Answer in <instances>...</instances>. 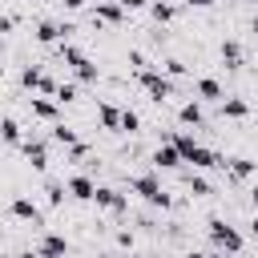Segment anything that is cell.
Instances as JSON below:
<instances>
[{
  "label": "cell",
  "mask_w": 258,
  "mask_h": 258,
  "mask_svg": "<svg viewBox=\"0 0 258 258\" xmlns=\"http://www.w3.org/2000/svg\"><path fill=\"white\" fill-rule=\"evenodd\" d=\"M137 81H141V89H145L157 105L173 97V81H169L165 73H157V69H141V73H137Z\"/></svg>",
  "instance_id": "cell-4"
},
{
  "label": "cell",
  "mask_w": 258,
  "mask_h": 258,
  "mask_svg": "<svg viewBox=\"0 0 258 258\" xmlns=\"http://www.w3.org/2000/svg\"><path fill=\"white\" fill-rule=\"evenodd\" d=\"M69 157H73V161H81V157H89V145H85V141H77V145H69Z\"/></svg>",
  "instance_id": "cell-29"
},
{
  "label": "cell",
  "mask_w": 258,
  "mask_h": 258,
  "mask_svg": "<svg viewBox=\"0 0 258 258\" xmlns=\"http://www.w3.org/2000/svg\"><path fill=\"white\" fill-rule=\"evenodd\" d=\"M177 121H181V125H202V121H206V109H202V101H185V105L177 109Z\"/></svg>",
  "instance_id": "cell-14"
},
{
  "label": "cell",
  "mask_w": 258,
  "mask_h": 258,
  "mask_svg": "<svg viewBox=\"0 0 258 258\" xmlns=\"http://www.w3.org/2000/svg\"><path fill=\"white\" fill-rule=\"evenodd\" d=\"M97 117L105 129H121V109L117 105H97Z\"/></svg>",
  "instance_id": "cell-18"
},
{
  "label": "cell",
  "mask_w": 258,
  "mask_h": 258,
  "mask_svg": "<svg viewBox=\"0 0 258 258\" xmlns=\"http://www.w3.org/2000/svg\"><path fill=\"white\" fill-rule=\"evenodd\" d=\"M0 64H4V44H0Z\"/></svg>",
  "instance_id": "cell-37"
},
{
  "label": "cell",
  "mask_w": 258,
  "mask_h": 258,
  "mask_svg": "<svg viewBox=\"0 0 258 258\" xmlns=\"http://www.w3.org/2000/svg\"><path fill=\"white\" fill-rule=\"evenodd\" d=\"M60 202H64V185L52 181V185H48V206H60Z\"/></svg>",
  "instance_id": "cell-27"
},
{
  "label": "cell",
  "mask_w": 258,
  "mask_h": 258,
  "mask_svg": "<svg viewBox=\"0 0 258 258\" xmlns=\"http://www.w3.org/2000/svg\"><path fill=\"white\" fill-rule=\"evenodd\" d=\"M56 105H73L77 101V85H56V97H52Z\"/></svg>",
  "instance_id": "cell-25"
},
{
  "label": "cell",
  "mask_w": 258,
  "mask_h": 258,
  "mask_svg": "<svg viewBox=\"0 0 258 258\" xmlns=\"http://www.w3.org/2000/svg\"><path fill=\"white\" fill-rule=\"evenodd\" d=\"M28 105H32V117H40V121H52V125H56V117H60V105H56L52 97H32Z\"/></svg>",
  "instance_id": "cell-9"
},
{
  "label": "cell",
  "mask_w": 258,
  "mask_h": 258,
  "mask_svg": "<svg viewBox=\"0 0 258 258\" xmlns=\"http://www.w3.org/2000/svg\"><path fill=\"white\" fill-rule=\"evenodd\" d=\"M189 258H218V254H210V250H194Z\"/></svg>",
  "instance_id": "cell-32"
},
{
  "label": "cell",
  "mask_w": 258,
  "mask_h": 258,
  "mask_svg": "<svg viewBox=\"0 0 258 258\" xmlns=\"http://www.w3.org/2000/svg\"><path fill=\"white\" fill-rule=\"evenodd\" d=\"M149 16H153L157 24H165V20H173V16H177V8H173V4H165V0H153V4H149Z\"/></svg>",
  "instance_id": "cell-19"
},
{
  "label": "cell",
  "mask_w": 258,
  "mask_h": 258,
  "mask_svg": "<svg viewBox=\"0 0 258 258\" xmlns=\"http://www.w3.org/2000/svg\"><path fill=\"white\" fill-rule=\"evenodd\" d=\"M60 4H64L69 12H77V8H85V0H60Z\"/></svg>",
  "instance_id": "cell-31"
},
{
  "label": "cell",
  "mask_w": 258,
  "mask_h": 258,
  "mask_svg": "<svg viewBox=\"0 0 258 258\" xmlns=\"http://www.w3.org/2000/svg\"><path fill=\"white\" fill-rule=\"evenodd\" d=\"M250 234H254V238H258V214H254V222H250Z\"/></svg>",
  "instance_id": "cell-34"
},
{
  "label": "cell",
  "mask_w": 258,
  "mask_h": 258,
  "mask_svg": "<svg viewBox=\"0 0 258 258\" xmlns=\"http://www.w3.org/2000/svg\"><path fill=\"white\" fill-rule=\"evenodd\" d=\"M36 4H44V0H36Z\"/></svg>",
  "instance_id": "cell-40"
},
{
  "label": "cell",
  "mask_w": 258,
  "mask_h": 258,
  "mask_svg": "<svg viewBox=\"0 0 258 258\" xmlns=\"http://www.w3.org/2000/svg\"><path fill=\"white\" fill-rule=\"evenodd\" d=\"M129 258H137V254H129Z\"/></svg>",
  "instance_id": "cell-39"
},
{
  "label": "cell",
  "mask_w": 258,
  "mask_h": 258,
  "mask_svg": "<svg viewBox=\"0 0 258 258\" xmlns=\"http://www.w3.org/2000/svg\"><path fill=\"white\" fill-rule=\"evenodd\" d=\"M52 141L69 149V145H77L81 137H77V129H69V125H60V121H56V125H52Z\"/></svg>",
  "instance_id": "cell-22"
},
{
  "label": "cell",
  "mask_w": 258,
  "mask_h": 258,
  "mask_svg": "<svg viewBox=\"0 0 258 258\" xmlns=\"http://www.w3.org/2000/svg\"><path fill=\"white\" fill-rule=\"evenodd\" d=\"M93 202L101 206V210H113V214H121L129 202H125V194H117L113 185H97V194H93Z\"/></svg>",
  "instance_id": "cell-7"
},
{
  "label": "cell",
  "mask_w": 258,
  "mask_h": 258,
  "mask_svg": "<svg viewBox=\"0 0 258 258\" xmlns=\"http://www.w3.org/2000/svg\"><path fill=\"white\" fill-rule=\"evenodd\" d=\"M210 242H214L218 250H226V254H242V246H246L242 230L230 226L226 218H210Z\"/></svg>",
  "instance_id": "cell-3"
},
{
  "label": "cell",
  "mask_w": 258,
  "mask_h": 258,
  "mask_svg": "<svg viewBox=\"0 0 258 258\" xmlns=\"http://www.w3.org/2000/svg\"><path fill=\"white\" fill-rule=\"evenodd\" d=\"M20 258H44V254H32V250H28V254H20Z\"/></svg>",
  "instance_id": "cell-36"
},
{
  "label": "cell",
  "mask_w": 258,
  "mask_h": 258,
  "mask_svg": "<svg viewBox=\"0 0 258 258\" xmlns=\"http://www.w3.org/2000/svg\"><path fill=\"white\" fill-rule=\"evenodd\" d=\"M40 81H44V73H40V69H24V73H20V85H24V89H32V93H40Z\"/></svg>",
  "instance_id": "cell-23"
},
{
  "label": "cell",
  "mask_w": 258,
  "mask_h": 258,
  "mask_svg": "<svg viewBox=\"0 0 258 258\" xmlns=\"http://www.w3.org/2000/svg\"><path fill=\"white\" fill-rule=\"evenodd\" d=\"M246 113H250V105L242 97H222V117H246Z\"/></svg>",
  "instance_id": "cell-17"
},
{
  "label": "cell",
  "mask_w": 258,
  "mask_h": 258,
  "mask_svg": "<svg viewBox=\"0 0 258 258\" xmlns=\"http://www.w3.org/2000/svg\"><path fill=\"white\" fill-rule=\"evenodd\" d=\"M64 194H69V198H77V202H93L97 181H93V177H85V173H73V177L64 181Z\"/></svg>",
  "instance_id": "cell-6"
},
{
  "label": "cell",
  "mask_w": 258,
  "mask_h": 258,
  "mask_svg": "<svg viewBox=\"0 0 258 258\" xmlns=\"http://www.w3.org/2000/svg\"><path fill=\"white\" fill-rule=\"evenodd\" d=\"M117 4H121L125 12H129V8H149V0H117Z\"/></svg>",
  "instance_id": "cell-30"
},
{
  "label": "cell",
  "mask_w": 258,
  "mask_h": 258,
  "mask_svg": "<svg viewBox=\"0 0 258 258\" xmlns=\"http://www.w3.org/2000/svg\"><path fill=\"white\" fill-rule=\"evenodd\" d=\"M73 73H77V81H85V85H97V77H101V69H97V64L89 60V56H85V60H81V64H77Z\"/></svg>",
  "instance_id": "cell-21"
},
{
  "label": "cell",
  "mask_w": 258,
  "mask_h": 258,
  "mask_svg": "<svg viewBox=\"0 0 258 258\" xmlns=\"http://www.w3.org/2000/svg\"><path fill=\"white\" fill-rule=\"evenodd\" d=\"M93 16H97V20H105V24H121V20H125V8H121L117 0H101Z\"/></svg>",
  "instance_id": "cell-11"
},
{
  "label": "cell",
  "mask_w": 258,
  "mask_h": 258,
  "mask_svg": "<svg viewBox=\"0 0 258 258\" xmlns=\"http://www.w3.org/2000/svg\"><path fill=\"white\" fill-rule=\"evenodd\" d=\"M222 60H226L230 69H238V64H242V44H238V40H222Z\"/></svg>",
  "instance_id": "cell-20"
},
{
  "label": "cell",
  "mask_w": 258,
  "mask_h": 258,
  "mask_svg": "<svg viewBox=\"0 0 258 258\" xmlns=\"http://www.w3.org/2000/svg\"><path fill=\"white\" fill-rule=\"evenodd\" d=\"M185 181H189V189H194L198 198H202V194H210V181H206V177H198V173H189Z\"/></svg>",
  "instance_id": "cell-26"
},
{
  "label": "cell",
  "mask_w": 258,
  "mask_h": 258,
  "mask_svg": "<svg viewBox=\"0 0 258 258\" xmlns=\"http://www.w3.org/2000/svg\"><path fill=\"white\" fill-rule=\"evenodd\" d=\"M254 32H258V12H254Z\"/></svg>",
  "instance_id": "cell-38"
},
{
  "label": "cell",
  "mask_w": 258,
  "mask_h": 258,
  "mask_svg": "<svg viewBox=\"0 0 258 258\" xmlns=\"http://www.w3.org/2000/svg\"><path fill=\"white\" fill-rule=\"evenodd\" d=\"M222 165H226V169H230V173H234L238 181L254 177V169H258V165H254V161H246V157H230V161H222Z\"/></svg>",
  "instance_id": "cell-15"
},
{
  "label": "cell",
  "mask_w": 258,
  "mask_h": 258,
  "mask_svg": "<svg viewBox=\"0 0 258 258\" xmlns=\"http://www.w3.org/2000/svg\"><path fill=\"white\" fill-rule=\"evenodd\" d=\"M137 129H141V117L133 109H121V129L117 133H137Z\"/></svg>",
  "instance_id": "cell-24"
},
{
  "label": "cell",
  "mask_w": 258,
  "mask_h": 258,
  "mask_svg": "<svg viewBox=\"0 0 258 258\" xmlns=\"http://www.w3.org/2000/svg\"><path fill=\"white\" fill-rule=\"evenodd\" d=\"M189 4H198V8H210V4H218V0H189Z\"/></svg>",
  "instance_id": "cell-33"
},
{
  "label": "cell",
  "mask_w": 258,
  "mask_h": 258,
  "mask_svg": "<svg viewBox=\"0 0 258 258\" xmlns=\"http://www.w3.org/2000/svg\"><path fill=\"white\" fill-rule=\"evenodd\" d=\"M36 254H44V258H64V254H69V242H64V234H44Z\"/></svg>",
  "instance_id": "cell-10"
},
{
  "label": "cell",
  "mask_w": 258,
  "mask_h": 258,
  "mask_svg": "<svg viewBox=\"0 0 258 258\" xmlns=\"http://www.w3.org/2000/svg\"><path fill=\"white\" fill-rule=\"evenodd\" d=\"M165 77H185V64L181 60H165Z\"/></svg>",
  "instance_id": "cell-28"
},
{
  "label": "cell",
  "mask_w": 258,
  "mask_h": 258,
  "mask_svg": "<svg viewBox=\"0 0 258 258\" xmlns=\"http://www.w3.org/2000/svg\"><path fill=\"white\" fill-rule=\"evenodd\" d=\"M0 141H8V145H20V141H24V129H20V121L4 117V121H0Z\"/></svg>",
  "instance_id": "cell-16"
},
{
  "label": "cell",
  "mask_w": 258,
  "mask_h": 258,
  "mask_svg": "<svg viewBox=\"0 0 258 258\" xmlns=\"http://www.w3.org/2000/svg\"><path fill=\"white\" fill-rule=\"evenodd\" d=\"M12 218H20V222H32V226H40L44 218H40V206L32 202V198H12Z\"/></svg>",
  "instance_id": "cell-8"
},
{
  "label": "cell",
  "mask_w": 258,
  "mask_h": 258,
  "mask_svg": "<svg viewBox=\"0 0 258 258\" xmlns=\"http://www.w3.org/2000/svg\"><path fill=\"white\" fill-rule=\"evenodd\" d=\"M169 145L177 149V157L181 161H189L194 169H214V165H222V157L214 153V149H206L202 141H194V133H173L169 137Z\"/></svg>",
  "instance_id": "cell-1"
},
{
  "label": "cell",
  "mask_w": 258,
  "mask_h": 258,
  "mask_svg": "<svg viewBox=\"0 0 258 258\" xmlns=\"http://www.w3.org/2000/svg\"><path fill=\"white\" fill-rule=\"evenodd\" d=\"M250 202H254V210H258V185H254V189H250Z\"/></svg>",
  "instance_id": "cell-35"
},
{
  "label": "cell",
  "mask_w": 258,
  "mask_h": 258,
  "mask_svg": "<svg viewBox=\"0 0 258 258\" xmlns=\"http://www.w3.org/2000/svg\"><path fill=\"white\" fill-rule=\"evenodd\" d=\"M20 149H24V157H28V165H32L36 173H44V169H48V149H44V141L24 137V141H20Z\"/></svg>",
  "instance_id": "cell-5"
},
{
  "label": "cell",
  "mask_w": 258,
  "mask_h": 258,
  "mask_svg": "<svg viewBox=\"0 0 258 258\" xmlns=\"http://www.w3.org/2000/svg\"><path fill=\"white\" fill-rule=\"evenodd\" d=\"M153 165H157V169H177V165H181V157H177V149L165 141V145H157V149H153Z\"/></svg>",
  "instance_id": "cell-12"
},
{
  "label": "cell",
  "mask_w": 258,
  "mask_h": 258,
  "mask_svg": "<svg viewBox=\"0 0 258 258\" xmlns=\"http://www.w3.org/2000/svg\"><path fill=\"white\" fill-rule=\"evenodd\" d=\"M129 189H133V194H141L149 206H161V210H169V206H173V198H169V189L157 181V173H137V177H129Z\"/></svg>",
  "instance_id": "cell-2"
},
{
  "label": "cell",
  "mask_w": 258,
  "mask_h": 258,
  "mask_svg": "<svg viewBox=\"0 0 258 258\" xmlns=\"http://www.w3.org/2000/svg\"><path fill=\"white\" fill-rule=\"evenodd\" d=\"M194 89H198V101H222V97H226V89H222L214 77H202Z\"/></svg>",
  "instance_id": "cell-13"
}]
</instances>
